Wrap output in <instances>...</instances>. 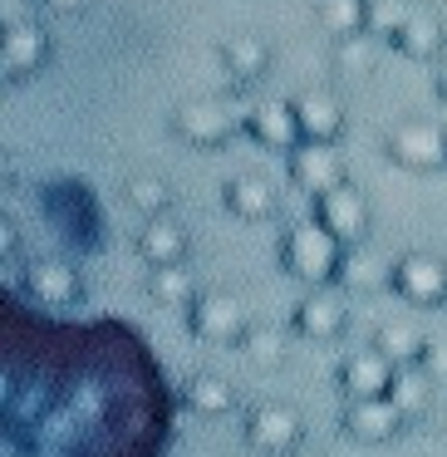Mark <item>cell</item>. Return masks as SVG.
I'll use <instances>...</instances> for the list:
<instances>
[{"label":"cell","instance_id":"obj_1","mask_svg":"<svg viewBox=\"0 0 447 457\" xmlns=\"http://www.w3.org/2000/svg\"><path fill=\"white\" fill-rule=\"evenodd\" d=\"M339 261H344V251H339V237L329 227H315V221H305V227L290 231L286 241V266L295 270V276L305 280H329L339 270Z\"/></svg>","mask_w":447,"mask_h":457},{"label":"cell","instance_id":"obj_2","mask_svg":"<svg viewBox=\"0 0 447 457\" xmlns=\"http://www.w3.org/2000/svg\"><path fill=\"white\" fill-rule=\"evenodd\" d=\"M393 374H398V364H393L388 354H378V349L349 354V359H344L349 403H359V398H388V388H393Z\"/></svg>","mask_w":447,"mask_h":457},{"label":"cell","instance_id":"obj_3","mask_svg":"<svg viewBox=\"0 0 447 457\" xmlns=\"http://www.w3.org/2000/svg\"><path fill=\"white\" fill-rule=\"evenodd\" d=\"M192 329L211 345H231V339H246V315L231 295H202L192 305Z\"/></svg>","mask_w":447,"mask_h":457},{"label":"cell","instance_id":"obj_4","mask_svg":"<svg viewBox=\"0 0 447 457\" xmlns=\"http://www.w3.org/2000/svg\"><path fill=\"white\" fill-rule=\"evenodd\" d=\"M393 286L403 290L413 305H433L447 290V270H443V261H433V256H408V261H398Z\"/></svg>","mask_w":447,"mask_h":457},{"label":"cell","instance_id":"obj_5","mask_svg":"<svg viewBox=\"0 0 447 457\" xmlns=\"http://www.w3.org/2000/svg\"><path fill=\"white\" fill-rule=\"evenodd\" d=\"M246 437L261 453H290L300 443V418L290 408H256L246 423Z\"/></svg>","mask_w":447,"mask_h":457},{"label":"cell","instance_id":"obj_6","mask_svg":"<svg viewBox=\"0 0 447 457\" xmlns=\"http://www.w3.org/2000/svg\"><path fill=\"white\" fill-rule=\"evenodd\" d=\"M398 423H403V413L393 408V398H359V403H349V413H344V428L354 437H364V443L393 437Z\"/></svg>","mask_w":447,"mask_h":457},{"label":"cell","instance_id":"obj_7","mask_svg":"<svg viewBox=\"0 0 447 457\" xmlns=\"http://www.w3.org/2000/svg\"><path fill=\"white\" fill-rule=\"evenodd\" d=\"M319 227H329L339 241H354L359 231L368 227V207L354 197V192L335 187V192H325V197H319Z\"/></svg>","mask_w":447,"mask_h":457},{"label":"cell","instance_id":"obj_8","mask_svg":"<svg viewBox=\"0 0 447 457\" xmlns=\"http://www.w3.org/2000/svg\"><path fill=\"white\" fill-rule=\"evenodd\" d=\"M295 325H300V335H310V339H329V335L344 329V305H339V295H329V290H315V295L300 300Z\"/></svg>","mask_w":447,"mask_h":457},{"label":"cell","instance_id":"obj_9","mask_svg":"<svg viewBox=\"0 0 447 457\" xmlns=\"http://www.w3.org/2000/svg\"><path fill=\"white\" fill-rule=\"evenodd\" d=\"M388 148H393V158L413 162V168H427V162H437L447 153V138L437 129H427V123H408V129L393 133Z\"/></svg>","mask_w":447,"mask_h":457},{"label":"cell","instance_id":"obj_10","mask_svg":"<svg viewBox=\"0 0 447 457\" xmlns=\"http://www.w3.org/2000/svg\"><path fill=\"white\" fill-rule=\"evenodd\" d=\"M388 398H393V408L403 418H418L427 408V398H433V374H427L423 364H403L393 374V388H388Z\"/></svg>","mask_w":447,"mask_h":457},{"label":"cell","instance_id":"obj_11","mask_svg":"<svg viewBox=\"0 0 447 457\" xmlns=\"http://www.w3.org/2000/svg\"><path fill=\"white\" fill-rule=\"evenodd\" d=\"M295 182L305 192H335L339 187V162L329 158L325 148H310V153H295Z\"/></svg>","mask_w":447,"mask_h":457},{"label":"cell","instance_id":"obj_12","mask_svg":"<svg viewBox=\"0 0 447 457\" xmlns=\"http://www.w3.org/2000/svg\"><path fill=\"white\" fill-rule=\"evenodd\" d=\"M374 349H378V354H388L398 369H403V364H423V354H427L423 335H418L413 325H384Z\"/></svg>","mask_w":447,"mask_h":457},{"label":"cell","instance_id":"obj_13","mask_svg":"<svg viewBox=\"0 0 447 457\" xmlns=\"http://www.w3.org/2000/svg\"><path fill=\"white\" fill-rule=\"evenodd\" d=\"M182 231L172 227V221H153L148 231H143V241H138V251L148 256V266H178L182 261Z\"/></svg>","mask_w":447,"mask_h":457},{"label":"cell","instance_id":"obj_14","mask_svg":"<svg viewBox=\"0 0 447 457\" xmlns=\"http://www.w3.org/2000/svg\"><path fill=\"white\" fill-rule=\"evenodd\" d=\"M30 290L45 300V305H70V300L79 295V280H74V270H64V266H54V261H45V266H35Z\"/></svg>","mask_w":447,"mask_h":457},{"label":"cell","instance_id":"obj_15","mask_svg":"<svg viewBox=\"0 0 447 457\" xmlns=\"http://www.w3.org/2000/svg\"><path fill=\"white\" fill-rule=\"evenodd\" d=\"M153 295H158L162 305H197V286H192V276L178 270V266H158V276H153Z\"/></svg>","mask_w":447,"mask_h":457},{"label":"cell","instance_id":"obj_16","mask_svg":"<svg viewBox=\"0 0 447 457\" xmlns=\"http://www.w3.org/2000/svg\"><path fill=\"white\" fill-rule=\"evenodd\" d=\"M295 123L305 133H315V138H329V133L339 129V109L329 99H315V94H310V99L295 104Z\"/></svg>","mask_w":447,"mask_h":457},{"label":"cell","instance_id":"obj_17","mask_svg":"<svg viewBox=\"0 0 447 457\" xmlns=\"http://www.w3.org/2000/svg\"><path fill=\"white\" fill-rule=\"evenodd\" d=\"M227 202H231V207L241 212V217H266V212L276 207V197H270V192L261 187L256 178H241V182H231Z\"/></svg>","mask_w":447,"mask_h":457},{"label":"cell","instance_id":"obj_18","mask_svg":"<svg viewBox=\"0 0 447 457\" xmlns=\"http://www.w3.org/2000/svg\"><path fill=\"white\" fill-rule=\"evenodd\" d=\"M187 403L197 408V413H227V408H231V388L221 384V378H197V384L187 388Z\"/></svg>","mask_w":447,"mask_h":457},{"label":"cell","instance_id":"obj_19","mask_svg":"<svg viewBox=\"0 0 447 457\" xmlns=\"http://www.w3.org/2000/svg\"><path fill=\"white\" fill-rule=\"evenodd\" d=\"M339 270H344V280H349L354 290L384 286V261H378V256H364V251H359V256H344V261H339Z\"/></svg>","mask_w":447,"mask_h":457},{"label":"cell","instance_id":"obj_20","mask_svg":"<svg viewBox=\"0 0 447 457\" xmlns=\"http://www.w3.org/2000/svg\"><path fill=\"white\" fill-rule=\"evenodd\" d=\"M182 129H187L192 138H221V133L231 129V119L217 109H187L182 113Z\"/></svg>","mask_w":447,"mask_h":457},{"label":"cell","instance_id":"obj_21","mask_svg":"<svg viewBox=\"0 0 447 457\" xmlns=\"http://www.w3.org/2000/svg\"><path fill=\"white\" fill-rule=\"evenodd\" d=\"M290 129H295V119H290L286 109H276V104H266V109L256 113V133H261L266 143H286Z\"/></svg>","mask_w":447,"mask_h":457},{"label":"cell","instance_id":"obj_22","mask_svg":"<svg viewBox=\"0 0 447 457\" xmlns=\"http://www.w3.org/2000/svg\"><path fill=\"white\" fill-rule=\"evenodd\" d=\"M241 349H246L256 364H276V359H280V335H276V329H246Z\"/></svg>","mask_w":447,"mask_h":457},{"label":"cell","instance_id":"obj_23","mask_svg":"<svg viewBox=\"0 0 447 457\" xmlns=\"http://www.w3.org/2000/svg\"><path fill=\"white\" fill-rule=\"evenodd\" d=\"M133 207L162 212V207H168V187H162V182H153V178H138V182H133Z\"/></svg>","mask_w":447,"mask_h":457},{"label":"cell","instance_id":"obj_24","mask_svg":"<svg viewBox=\"0 0 447 457\" xmlns=\"http://www.w3.org/2000/svg\"><path fill=\"white\" fill-rule=\"evenodd\" d=\"M398 40H403L408 54H427V50H433V40H437V30H433V25H423V21H408L403 30H398Z\"/></svg>","mask_w":447,"mask_h":457},{"label":"cell","instance_id":"obj_25","mask_svg":"<svg viewBox=\"0 0 447 457\" xmlns=\"http://www.w3.org/2000/svg\"><path fill=\"white\" fill-rule=\"evenodd\" d=\"M30 54H40V35H35V30H15L11 35V70H25Z\"/></svg>","mask_w":447,"mask_h":457},{"label":"cell","instance_id":"obj_26","mask_svg":"<svg viewBox=\"0 0 447 457\" xmlns=\"http://www.w3.org/2000/svg\"><path fill=\"white\" fill-rule=\"evenodd\" d=\"M325 21L335 25V30L354 35V25H359V0H335V5L325 11Z\"/></svg>","mask_w":447,"mask_h":457},{"label":"cell","instance_id":"obj_27","mask_svg":"<svg viewBox=\"0 0 447 457\" xmlns=\"http://www.w3.org/2000/svg\"><path fill=\"white\" fill-rule=\"evenodd\" d=\"M231 64H236L241 74H256L261 70V60H266V54H261V45H231V54H227Z\"/></svg>","mask_w":447,"mask_h":457},{"label":"cell","instance_id":"obj_28","mask_svg":"<svg viewBox=\"0 0 447 457\" xmlns=\"http://www.w3.org/2000/svg\"><path fill=\"white\" fill-rule=\"evenodd\" d=\"M423 369L427 374H447V345H427V354H423Z\"/></svg>","mask_w":447,"mask_h":457},{"label":"cell","instance_id":"obj_29","mask_svg":"<svg viewBox=\"0 0 447 457\" xmlns=\"http://www.w3.org/2000/svg\"><path fill=\"white\" fill-rule=\"evenodd\" d=\"M50 5H60V11H70V5H79V0H50Z\"/></svg>","mask_w":447,"mask_h":457},{"label":"cell","instance_id":"obj_30","mask_svg":"<svg viewBox=\"0 0 447 457\" xmlns=\"http://www.w3.org/2000/svg\"><path fill=\"white\" fill-rule=\"evenodd\" d=\"M443 94H447V70H443Z\"/></svg>","mask_w":447,"mask_h":457}]
</instances>
